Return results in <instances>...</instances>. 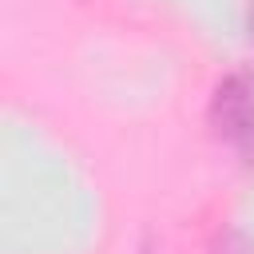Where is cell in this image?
I'll return each instance as SVG.
<instances>
[{"label": "cell", "instance_id": "cell-1", "mask_svg": "<svg viewBox=\"0 0 254 254\" xmlns=\"http://www.w3.org/2000/svg\"><path fill=\"white\" fill-rule=\"evenodd\" d=\"M214 127L226 143L238 147L242 159L254 163V79L230 75L214 91Z\"/></svg>", "mask_w": 254, "mask_h": 254}, {"label": "cell", "instance_id": "cell-2", "mask_svg": "<svg viewBox=\"0 0 254 254\" xmlns=\"http://www.w3.org/2000/svg\"><path fill=\"white\" fill-rule=\"evenodd\" d=\"M210 254H254V246H250L246 234H238V230H222V234L214 238V250H210Z\"/></svg>", "mask_w": 254, "mask_h": 254}]
</instances>
